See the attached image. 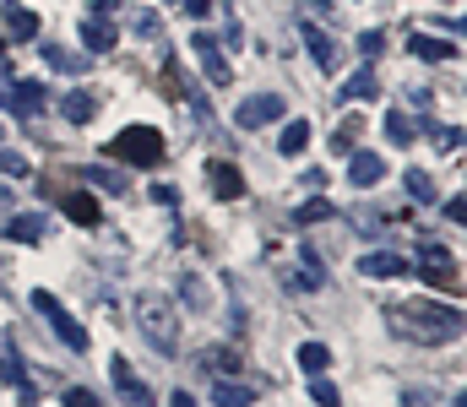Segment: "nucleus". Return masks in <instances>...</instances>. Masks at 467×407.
Wrapping results in <instances>:
<instances>
[{
	"label": "nucleus",
	"mask_w": 467,
	"mask_h": 407,
	"mask_svg": "<svg viewBox=\"0 0 467 407\" xmlns=\"http://www.w3.org/2000/svg\"><path fill=\"white\" fill-rule=\"evenodd\" d=\"M386 326L413 342V348H435L446 337L462 331V310L457 304H435V299H413V304H386Z\"/></svg>",
	"instance_id": "obj_1"
},
{
	"label": "nucleus",
	"mask_w": 467,
	"mask_h": 407,
	"mask_svg": "<svg viewBox=\"0 0 467 407\" xmlns=\"http://www.w3.org/2000/svg\"><path fill=\"white\" fill-rule=\"evenodd\" d=\"M136 326H141L147 348H158L163 359L180 353V310H174L163 293H141V299H136Z\"/></svg>",
	"instance_id": "obj_2"
},
{
	"label": "nucleus",
	"mask_w": 467,
	"mask_h": 407,
	"mask_svg": "<svg viewBox=\"0 0 467 407\" xmlns=\"http://www.w3.org/2000/svg\"><path fill=\"white\" fill-rule=\"evenodd\" d=\"M109 158H125V163L152 168V163H163V131H158V126H125V131L109 141Z\"/></svg>",
	"instance_id": "obj_3"
},
{
	"label": "nucleus",
	"mask_w": 467,
	"mask_h": 407,
	"mask_svg": "<svg viewBox=\"0 0 467 407\" xmlns=\"http://www.w3.org/2000/svg\"><path fill=\"white\" fill-rule=\"evenodd\" d=\"M33 310L49 321V331H55V337H60L71 353H88V331H82V321H77V315H71V310H66V304L49 293V288H38V293H33Z\"/></svg>",
	"instance_id": "obj_4"
},
{
	"label": "nucleus",
	"mask_w": 467,
	"mask_h": 407,
	"mask_svg": "<svg viewBox=\"0 0 467 407\" xmlns=\"http://www.w3.org/2000/svg\"><path fill=\"white\" fill-rule=\"evenodd\" d=\"M413 271L430 282V288H446V293H462V267H457V256L451 250H441V245H424V256L413 261Z\"/></svg>",
	"instance_id": "obj_5"
},
{
	"label": "nucleus",
	"mask_w": 467,
	"mask_h": 407,
	"mask_svg": "<svg viewBox=\"0 0 467 407\" xmlns=\"http://www.w3.org/2000/svg\"><path fill=\"white\" fill-rule=\"evenodd\" d=\"M272 120H283V98H277V93H255V98H244V104L234 109V126H239V131H261V126H272Z\"/></svg>",
	"instance_id": "obj_6"
},
{
	"label": "nucleus",
	"mask_w": 467,
	"mask_h": 407,
	"mask_svg": "<svg viewBox=\"0 0 467 407\" xmlns=\"http://www.w3.org/2000/svg\"><path fill=\"white\" fill-rule=\"evenodd\" d=\"M191 49H196V60H202L207 82H213V87H229L234 71H229V55L218 49V38H213V33H191Z\"/></svg>",
	"instance_id": "obj_7"
},
{
	"label": "nucleus",
	"mask_w": 467,
	"mask_h": 407,
	"mask_svg": "<svg viewBox=\"0 0 467 407\" xmlns=\"http://www.w3.org/2000/svg\"><path fill=\"white\" fill-rule=\"evenodd\" d=\"M109 381H115V392L130 407H158V402H152V392H147V381L130 370V359H109Z\"/></svg>",
	"instance_id": "obj_8"
},
{
	"label": "nucleus",
	"mask_w": 467,
	"mask_h": 407,
	"mask_svg": "<svg viewBox=\"0 0 467 407\" xmlns=\"http://www.w3.org/2000/svg\"><path fill=\"white\" fill-rule=\"evenodd\" d=\"M0 109H11V115H38V109H44V87H38V82L0 87Z\"/></svg>",
	"instance_id": "obj_9"
},
{
	"label": "nucleus",
	"mask_w": 467,
	"mask_h": 407,
	"mask_svg": "<svg viewBox=\"0 0 467 407\" xmlns=\"http://www.w3.org/2000/svg\"><path fill=\"white\" fill-rule=\"evenodd\" d=\"M358 271H364V277H408L413 261H408V256H397V250H369V256L358 261Z\"/></svg>",
	"instance_id": "obj_10"
},
{
	"label": "nucleus",
	"mask_w": 467,
	"mask_h": 407,
	"mask_svg": "<svg viewBox=\"0 0 467 407\" xmlns=\"http://www.w3.org/2000/svg\"><path fill=\"white\" fill-rule=\"evenodd\" d=\"M60 212L71 218V223H82V229H93L104 212H99V196H88V190H66L60 196Z\"/></svg>",
	"instance_id": "obj_11"
},
{
	"label": "nucleus",
	"mask_w": 467,
	"mask_h": 407,
	"mask_svg": "<svg viewBox=\"0 0 467 407\" xmlns=\"http://www.w3.org/2000/svg\"><path fill=\"white\" fill-rule=\"evenodd\" d=\"M207 185H213L218 201H239V196H244V174H239L234 163H213V168H207Z\"/></svg>",
	"instance_id": "obj_12"
},
{
	"label": "nucleus",
	"mask_w": 467,
	"mask_h": 407,
	"mask_svg": "<svg viewBox=\"0 0 467 407\" xmlns=\"http://www.w3.org/2000/svg\"><path fill=\"white\" fill-rule=\"evenodd\" d=\"M348 179L358 185V190H369V185L386 179V163H380L375 152H348Z\"/></svg>",
	"instance_id": "obj_13"
},
{
	"label": "nucleus",
	"mask_w": 467,
	"mask_h": 407,
	"mask_svg": "<svg viewBox=\"0 0 467 407\" xmlns=\"http://www.w3.org/2000/svg\"><path fill=\"white\" fill-rule=\"evenodd\" d=\"M0 234H5V239H16V245H38V239H44V218L11 212V218H0Z\"/></svg>",
	"instance_id": "obj_14"
},
{
	"label": "nucleus",
	"mask_w": 467,
	"mask_h": 407,
	"mask_svg": "<svg viewBox=\"0 0 467 407\" xmlns=\"http://www.w3.org/2000/svg\"><path fill=\"white\" fill-rule=\"evenodd\" d=\"M337 93H343L348 104H364V98H380V76H375V66H358V71H353V76L343 82V87H337Z\"/></svg>",
	"instance_id": "obj_15"
},
{
	"label": "nucleus",
	"mask_w": 467,
	"mask_h": 407,
	"mask_svg": "<svg viewBox=\"0 0 467 407\" xmlns=\"http://www.w3.org/2000/svg\"><path fill=\"white\" fill-rule=\"evenodd\" d=\"M82 44H88V55H109V49H115V22H109V16L82 22Z\"/></svg>",
	"instance_id": "obj_16"
},
{
	"label": "nucleus",
	"mask_w": 467,
	"mask_h": 407,
	"mask_svg": "<svg viewBox=\"0 0 467 407\" xmlns=\"http://www.w3.org/2000/svg\"><path fill=\"white\" fill-rule=\"evenodd\" d=\"M5 33H11L16 44L38 38V11H27V5H5Z\"/></svg>",
	"instance_id": "obj_17"
},
{
	"label": "nucleus",
	"mask_w": 467,
	"mask_h": 407,
	"mask_svg": "<svg viewBox=\"0 0 467 407\" xmlns=\"http://www.w3.org/2000/svg\"><path fill=\"white\" fill-rule=\"evenodd\" d=\"M60 115H66V120H71V126H88V120H93V115H99V98H93V93H82V87H77V93H66V98H60Z\"/></svg>",
	"instance_id": "obj_18"
},
{
	"label": "nucleus",
	"mask_w": 467,
	"mask_h": 407,
	"mask_svg": "<svg viewBox=\"0 0 467 407\" xmlns=\"http://www.w3.org/2000/svg\"><path fill=\"white\" fill-rule=\"evenodd\" d=\"M305 147H310V120H288L283 136H277V152H283V158H299Z\"/></svg>",
	"instance_id": "obj_19"
},
{
	"label": "nucleus",
	"mask_w": 467,
	"mask_h": 407,
	"mask_svg": "<svg viewBox=\"0 0 467 407\" xmlns=\"http://www.w3.org/2000/svg\"><path fill=\"white\" fill-rule=\"evenodd\" d=\"M305 49H310V60H316L321 71H332V66H337V44H332L327 33H316V27H305Z\"/></svg>",
	"instance_id": "obj_20"
},
{
	"label": "nucleus",
	"mask_w": 467,
	"mask_h": 407,
	"mask_svg": "<svg viewBox=\"0 0 467 407\" xmlns=\"http://www.w3.org/2000/svg\"><path fill=\"white\" fill-rule=\"evenodd\" d=\"M213 402H218V407H250V402H255V392H250V386H239V381H218V386H213Z\"/></svg>",
	"instance_id": "obj_21"
},
{
	"label": "nucleus",
	"mask_w": 467,
	"mask_h": 407,
	"mask_svg": "<svg viewBox=\"0 0 467 407\" xmlns=\"http://www.w3.org/2000/svg\"><path fill=\"white\" fill-rule=\"evenodd\" d=\"M327 364H332V348L327 342H305L299 348V370L305 375H327Z\"/></svg>",
	"instance_id": "obj_22"
},
{
	"label": "nucleus",
	"mask_w": 467,
	"mask_h": 407,
	"mask_svg": "<svg viewBox=\"0 0 467 407\" xmlns=\"http://www.w3.org/2000/svg\"><path fill=\"white\" fill-rule=\"evenodd\" d=\"M413 55H419V60H457V44H441V38L419 33V38H413Z\"/></svg>",
	"instance_id": "obj_23"
},
{
	"label": "nucleus",
	"mask_w": 467,
	"mask_h": 407,
	"mask_svg": "<svg viewBox=\"0 0 467 407\" xmlns=\"http://www.w3.org/2000/svg\"><path fill=\"white\" fill-rule=\"evenodd\" d=\"M44 60H49L55 71H88V55H71V49H60V44H44Z\"/></svg>",
	"instance_id": "obj_24"
},
{
	"label": "nucleus",
	"mask_w": 467,
	"mask_h": 407,
	"mask_svg": "<svg viewBox=\"0 0 467 407\" xmlns=\"http://www.w3.org/2000/svg\"><path fill=\"white\" fill-rule=\"evenodd\" d=\"M386 136H391V141H397V147H408V141H413V120H408V115H402V109H391V115H386Z\"/></svg>",
	"instance_id": "obj_25"
},
{
	"label": "nucleus",
	"mask_w": 467,
	"mask_h": 407,
	"mask_svg": "<svg viewBox=\"0 0 467 407\" xmlns=\"http://www.w3.org/2000/svg\"><path fill=\"white\" fill-rule=\"evenodd\" d=\"M310 397H316L321 407H343V397H337V386H332L327 375H310Z\"/></svg>",
	"instance_id": "obj_26"
},
{
	"label": "nucleus",
	"mask_w": 467,
	"mask_h": 407,
	"mask_svg": "<svg viewBox=\"0 0 467 407\" xmlns=\"http://www.w3.org/2000/svg\"><path fill=\"white\" fill-rule=\"evenodd\" d=\"M408 196H413V201H435V185H430L424 168H408Z\"/></svg>",
	"instance_id": "obj_27"
},
{
	"label": "nucleus",
	"mask_w": 467,
	"mask_h": 407,
	"mask_svg": "<svg viewBox=\"0 0 467 407\" xmlns=\"http://www.w3.org/2000/svg\"><path fill=\"white\" fill-rule=\"evenodd\" d=\"M294 218H299V223H327V218H337V212H332V201H321V196H316V201H305Z\"/></svg>",
	"instance_id": "obj_28"
},
{
	"label": "nucleus",
	"mask_w": 467,
	"mask_h": 407,
	"mask_svg": "<svg viewBox=\"0 0 467 407\" xmlns=\"http://www.w3.org/2000/svg\"><path fill=\"white\" fill-rule=\"evenodd\" d=\"M180 293L191 299V310H207V288H202V277H180Z\"/></svg>",
	"instance_id": "obj_29"
},
{
	"label": "nucleus",
	"mask_w": 467,
	"mask_h": 407,
	"mask_svg": "<svg viewBox=\"0 0 467 407\" xmlns=\"http://www.w3.org/2000/svg\"><path fill=\"white\" fill-rule=\"evenodd\" d=\"M364 131V120H343V126H337V136H332V147H337V152H353V136Z\"/></svg>",
	"instance_id": "obj_30"
},
{
	"label": "nucleus",
	"mask_w": 467,
	"mask_h": 407,
	"mask_svg": "<svg viewBox=\"0 0 467 407\" xmlns=\"http://www.w3.org/2000/svg\"><path fill=\"white\" fill-rule=\"evenodd\" d=\"M0 174H11V179H16V174H27V158H22V152H5V147H0Z\"/></svg>",
	"instance_id": "obj_31"
},
{
	"label": "nucleus",
	"mask_w": 467,
	"mask_h": 407,
	"mask_svg": "<svg viewBox=\"0 0 467 407\" xmlns=\"http://www.w3.org/2000/svg\"><path fill=\"white\" fill-rule=\"evenodd\" d=\"M380 49H386V33H364V38H358V55H364V60H375Z\"/></svg>",
	"instance_id": "obj_32"
},
{
	"label": "nucleus",
	"mask_w": 467,
	"mask_h": 407,
	"mask_svg": "<svg viewBox=\"0 0 467 407\" xmlns=\"http://www.w3.org/2000/svg\"><path fill=\"white\" fill-rule=\"evenodd\" d=\"M435 147H441V152H457V147H462V131H457V126H446V131H435Z\"/></svg>",
	"instance_id": "obj_33"
},
{
	"label": "nucleus",
	"mask_w": 467,
	"mask_h": 407,
	"mask_svg": "<svg viewBox=\"0 0 467 407\" xmlns=\"http://www.w3.org/2000/svg\"><path fill=\"white\" fill-rule=\"evenodd\" d=\"M213 370H218V375H223V370H239V353H234V348H218V353H213Z\"/></svg>",
	"instance_id": "obj_34"
},
{
	"label": "nucleus",
	"mask_w": 467,
	"mask_h": 407,
	"mask_svg": "<svg viewBox=\"0 0 467 407\" xmlns=\"http://www.w3.org/2000/svg\"><path fill=\"white\" fill-rule=\"evenodd\" d=\"M60 402H66V407H99V397H93V392H82V386H71Z\"/></svg>",
	"instance_id": "obj_35"
},
{
	"label": "nucleus",
	"mask_w": 467,
	"mask_h": 407,
	"mask_svg": "<svg viewBox=\"0 0 467 407\" xmlns=\"http://www.w3.org/2000/svg\"><path fill=\"white\" fill-rule=\"evenodd\" d=\"M93 185H104V190H125V179H119V174H109V168H99V174H93Z\"/></svg>",
	"instance_id": "obj_36"
},
{
	"label": "nucleus",
	"mask_w": 467,
	"mask_h": 407,
	"mask_svg": "<svg viewBox=\"0 0 467 407\" xmlns=\"http://www.w3.org/2000/svg\"><path fill=\"white\" fill-rule=\"evenodd\" d=\"M462 212H467V201H462V196H451V201H446V218H451V223H462Z\"/></svg>",
	"instance_id": "obj_37"
},
{
	"label": "nucleus",
	"mask_w": 467,
	"mask_h": 407,
	"mask_svg": "<svg viewBox=\"0 0 467 407\" xmlns=\"http://www.w3.org/2000/svg\"><path fill=\"white\" fill-rule=\"evenodd\" d=\"M185 11H191V16H207V11H213V0H185Z\"/></svg>",
	"instance_id": "obj_38"
},
{
	"label": "nucleus",
	"mask_w": 467,
	"mask_h": 407,
	"mask_svg": "<svg viewBox=\"0 0 467 407\" xmlns=\"http://www.w3.org/2000/svg\"><path fill=\"white\" fill-rule=\"evenodd\" d=\"M88 5H93V16H109V11H115L119 0H88Z\"/></svg>",
	"instance_id": "obj_39"
},
{
	"label": "nucleus",
	"mask_w": 467,
	"mask_h": 407,
	"mask_svg": "<svg viewBox=\"0 0 467 407\" xmlns=\"http://www.w3.org/2000/svg\"><path fill=\"white\" fill-rule=\"evenodd\" d=\"M169 407H196V397H191V392H174V397H169Z\"/></svg>",
	"instance_id": "obj_40"
},
{
	"label": "nucleus",
	"mask_w": 467,
	"mask_h": 407,
	"mask_svg": "<svg viewBox=\"0 0 467 407\" xmlns=\"http://www.w3.org/2000/svg\"><path fill=\"white\" fill-rule=\"evenodd\" d=\"M0 212H11V185H0Z\"/></svg>",
	"instance_id": "obj_41"
}]
</instances>
